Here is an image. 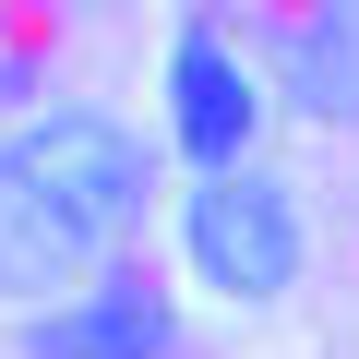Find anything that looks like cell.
I'll use <instances>...</instances> for the list:
<instances>
[{
    "instance_id": "obj_1",
    "label": "cell",
    "mask_w": 359,
    "mask_h": 359,
    "mask_svg": "<svg viewBox=\"0 0 359 359\" xmlns=\"http://www.w3.org/2000/svg\"><path fill=\"white\" fill-rule=\"evenodd\" d=\"M144 216V144L108 108H48L0 144V299L60 311Z\"/></svg>"
},
{
    "instance_id": "obj_2",
    "label": "cell",
    "mask_w": 359,
    "mask_h": 359,
    "mask_svg": "<svg viewBox=\"0 0 359 359\" xmlns=\"http://www.w3.org/2000/svg\"><path fill=\"white\" fill-rule=\"evenodd\" d=\"M180 252L216 299H287L299 287V192L276 168H228V180H192V204H180Z\"/></svg>"
},
{
    "instance_id": "obj_3",
    "label": "cell",
    "mask_w": 359,
    "mask_h": 359,
    "mask_svg": "<svg viewBox=\"0 0 359 359\" xmlns=\"http://www.w3.org/2000/svg\"><path fill=\"white\" fill-rule=\"evenodd\" d=\"M252 132H264V84L240 72V48L216 25H180L168 36V144L204 180H228V168H252Z\"/></svg>"
},
{
    "instance_id": "obj_4",
    "label": "cell",
    "mask_w": 359,
    "mask_h": 359,
    "mask_svg": "<svg viewBox=\"0 0 359 359\" xmlns=\"http://www.w3.org/2000/svg\"><path fill=\"white\" fill-rule=\"evenodd\" d=\"M25 359H168V299L144 276H96L84 299H60L25 335Z\"/></svg>"
},
{
    "instance_id": "obj_5",
    "label": "cell",
    "mask_w": 359,
    "mask_h": 359,
    "mask_svg": "<svg viewBox=\"0 0 359 359\" xmlns=\"http://www.w3.org/2000/svg\"><path fill=\"white\" fill-rule=\"evenodd\" d=\"M276 96L299 120H359V0L287 25V60H276Z\"/></svg>"
},
{
    "instance_id": "obj_6",
    "label": "cell",
    "mask_w": 359,
    "mask_h": 359,
    "mask_svg": "<svg viewBox=\"0 0 359 359\" xmlns=\"http://www.w3.org/2000/svg\"><path fill=\"white\" fill-rule=\"evenodd\" d=\"M25 96H36V60H25V48H0V108H25Z\"/></svg>"
}]
</instances>
